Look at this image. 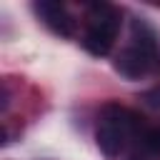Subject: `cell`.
Segmentation results:
<instances>
[{
    "label": "cell",
    "instance_id": "3957f363",
    "mask_svg": "<svg viewBox=\"0 0 160 160\" xmlns=\"http://www.w3.org/2000/svg\"><path fill=\"white\" fill-rule=\"evenodd\" d=\"M120 22H122V15L115 5L92 2L88 8V28L82 35V48L95 58L110 55L118 40V32H120Z\"/></svg>",
    "mask_w": 160,
    "mask_h": 160
},
{
    "label": "cell",
    "instance_id": "6da1fadb",
    "mask_svg": "<svg viewBox=\"0 0 160 160\" xmlns=\"http://www.w3.org/2000/svg\"><path fill=\"white\" fill-rule=\"evenodd\" d=\"M132 40L135 42L122 48L112 60L115 72L122 75L125 80H140V78H145V75H150L152 70L160 68L158 35L142 18L132 20Z\"/></svg>",
    "mask_w": 160,
    "mask_h": 160
},
{
    "label": "cell",
    "instance_id": "7a4b0ae2",
    "mask_svg": "<svg viewBox=\"0 0 160 160\" xmlns=\"http://www.w3.org/2000/svg\"><path fill=\"white\" fill-rule=\"evenodd\" d=\"M140 125H142V118L135 110H130L120 102H108L102 108V120L95 132L100 152L105 158H118L125 150L130 135H135L140 130Z\"/></svg>",
    "mask_w": 160,
    "mask_h": 160
},
{
    "label": "cell",
    "instance_id": "5b68a950",
    "mask_svg": "<svg viewBox=\"0 0 160 160\" xmlns=\"http://www.w3.org/2000/svg\"><path fill=\"white\" fill-rule=\"evenodd\" d=\"M142 145H145V150H148V152L160 155V128L148 130V132L142 135Z\"/></svg>",
    "mask_w": 160,
    "mask_h": 160
},
{
    "label": "cell",
    "instance_id": "277c9868",
    "mask_svg": "<svg viewBox=\"0 0 160 160\" xmlns=\"http://www.w3.org/2000/svg\"><path fill=\"white\" fill-rule=\"evenodd\" d=\"M32 10H35V15L40 18V22H42L48 30H52L55 35H60V38H75L78 22H75V18L70 15V10H68L62 2L38 0V2H32Z\"/></svg>",
    "mask_w": 160,
    "mask_h": 160
},
{
    "label": "cell",
    "instance_id": "8992f818",
    "mask_svg": "<svg viewBox=\"0 0 160 160\" xmlns=\"http://www.w3.org/2000/svg\"><path fill=\"white\" fill-rule=\"evenodd\" d=\"M142 100H145V102H150L152 108H160V88H155V90H148V92L142 95Z\"/></svg>",
    "mask_w": 160,
    "mask_h": 160
}]
</instances>
